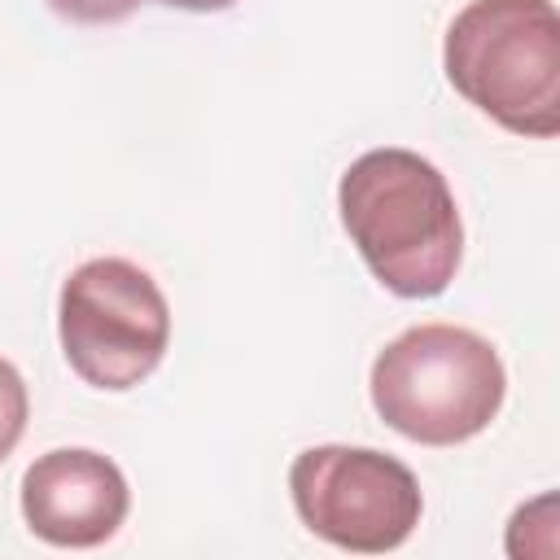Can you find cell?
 <instances>
[{"mask_svg":"<svg viewBox=\"0 0 560 560\" xmlns=\"http://www.w3.org/2000/svg\"><path fill=\"white\" fill-rule=\"evenodd\" d=\"M341 223L368 271L398 298H438L464 254L446 175L411 149H368L337 184Z\"/></svg>","mask_w":560,"mask_h":560,"instance_id":"cell-1","label":"cell"},{"mask_svg":"<svg viewBox=\"0 0 560 560\" xmlns=\"http://www.w3.org/2000/svg\"><path fill=\"white\" fill-rule=\"evenodd\" d=\"M451 88L499 127L560 131V13L551 0H468L442 44Z\"/></svg>","mask_w":560,"mask_h":560,"instance_id":"cell-2","label":"cell"},{"mask_svg":"<svg viewBox=\"0 0 560 560\" xmlns=\"http://www.w3.org/2000/svg\"><path fill=\"white\" fill-rule=\"evenodd\" d=\"M368 389L376 416L394 433L420 446H455L499 416L508 372L481 332L459 324H416L376 354Z\"/></svg>","mask_w":560,"mask_h":560,"instance_id":"cell-3","label":"cell"},{"mask_svg":"<svg viewBox=\"0 0 560 560\" xmlns=\"http://www.w3.org/2000/svg\"><path fill=\"white\" fill-rule=\"evenodd\" d=\"M57 332L66 363L88 385L118 394L162 363L171 306L144 267L127 258H92L61 284Z\"/></svg>","mask_w":560,"mask_h":560,"instance_id":"cell-4","label":"cell"},{"mask_svg":"<svg viewBox=\"0 0 560 560\" xmlns=\"http://www.w3.org/2000/svg\"><path fill=\"white\" fill-rule=\"evenodd\" d=\"M289 494L311 534L359 556L402 547L424 512L416 472L372 446L302 451L289 468Z\"/></svg>","mask_w":560,"mask_h":560,"instance_id":"cell-5","label":"cell"},{"mask_svg":"<svg viewBox=\"0 0 560 560\" xmlns=\"http://www.w3.org/2000/svg\"><path fill=\"white\" fill-rule=\"evenodd\" d=\"M131 490L122 468L88 446L39 455L22 472V516L52 547H101L127 521Z\"/></svg>","mask_w":560,"mask_h":560,"instance_id":"cell-6","label":"cell"},{"mask_svg":"<svg viewBox=\"0 0 560 560\" xmlns=\"http://www.w3.org/2000/svg\"><path fill=\"white\" fill-rule=\"evenodd\" d=\"M26 411H31V398H26V381L22 372L0 359V464L13 455V446L22 442L26 433Z\"/></svg>","mask_w":560,"mask_h":560,"instance_id":"cell-7","label":"cell"},{"mask_svg":"<svg viewBox=\"0 0 560 560\" xmlns=\"http://www.w3.org/2000/svg\"><path fill=\"white\" fill-rule=\"evenodd\" d=\"M52 13L70 18V22H88V26H101V22H122L140 0H48Z\"/></svg>","mask_w":560,"mask_h":560,"instance_id":"cell-8","label":"cell"},{"mask_svg":"<svg viewBox=\"0 0 560 560\" xmlns=\"http://www.w3.org/2000/svg\"><path fill=\"white\" fill-rule=\"evenodd\" d=\"M162 4L188 9V13H214V9H228V4H236V0H162Z\"/></svg>","mask_w":560,"mask_h":560,"instance_id":"cell-9","label":"cell"}]
</instances>
